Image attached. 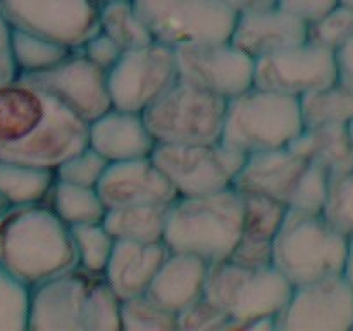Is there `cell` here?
Segmentation results:
<instances>
[{"instance_id": "obj_29", "label": "cell", "mask_w": 353, "mask_h": 331, "mask_svg": "<svg viewBox=\"0 0 353 331\" xmlns=\"http://www.w3.org/2000/svg\"><path fill=\"white\" fill-rule=\"evenodd\" d=\"M241 195H243V231L240 238L255 243L272 245L288 212V205L261 193L241 192Z\"/></svg>"}, {"instance_id": "obj_25", "label": "cell", "mask_w": 353, "mask_h": 331, "mask_svg": "<svg viewBox=\"0 0 353 331\" xmlns=\"http://www.w3.org/2000/svg\"><path fill=\"white\" fill-rule=\"evenodd\" d=\"M55 183V169L0 161V195L9 205L45 202Z\"/></svg>"}, {"instance_id": "obj_4", "label": "cell", "mask_w": 353, "mask_h": 331, "mask_svg": "<svg viewBox=\"0 0 353 331\" xmlns=\"http://www.w3.org/2000/svg\"><path fill=\"white\" fill-rule=\"evenodd\" d=\"M348 237L323 212L288 209L272 243V265L293 286L341 274Z\"/></svg>"}, {"instance_id": "obj_41", "label": "cell", "mask_w": 353, "mask_h": 331, "mask_svg": "<svg viewBox=\"0 0 353 331\" xmlns=\"http://www.w3.org/2000/svg\"><path fill=\"white\" fill-rule=\"evenodd\" d=\"M17 78V69L10 52V26L0 14V83Z\"/></svg>"}, {"instance_id": "obj_14", "label": "cell", "mask_w": 353, "mask_h": 331, "mask_svg": "<svg viewBox=\"0 0 353 331\" xmlns=\"http://www.w3.org/2000/svg\"><path fill=\"white\" fill-rule=\"evenodd\" d=\"M353 286L341 274L293 286L278 314V331H352Z\"/></svg>"}, {"instance_id": "obj_20", "label": "cell", "mask_w": 353, "mask_h": 331, "mask_svg": "<svg viewBox=\"0 0 353 331\" xmlns=\"http://www.w3.org/2000/svg\"><path fill=\"white\" fill-rule=\"evenodd\" d=\"M88 145L109 162H119L150 157L157 141L143 114L110 107L88 124Z\"/></svg>"}, {"instance_id": "obj_40", "label": "cell", "mask_w": 353, "mask_h": 331, "mask_svg": "<svg viewBox=\"0 0 353 331\" xmlns=\"http://www.w3.org/2000/svg\"><path fill=\"white\" fill-rule=\"evenodd\" d=\"M340 0H278V7L310 26L330 14Z\"/></svg>"}, {"instance_id": "obj_23", "label": "cell", "mask_w": 353, "mask_h": 331, "mask_svg": "<svg viewBox=\"0 0 353 331\" xmlns=\"http://www.w3.org/2000/svg\"><path fill=\"white\" fill-rule=\"evenodd\" d=\"M288 147L305 161L326 169L330 178L353 168V137L348 124L305 126Z\"/></svg>"}, {"instance_id": "obj_17", "label": "cell", "mask_w": 353, "mask_h": 331, "mask_svg": "<svg viewBox=\"0 0 353 331\" xmlns=\"http://www.w3.org/2000/svg\"><path fill=\"white\" fill-rule=\"evenodd\" d=\"M107 209L124 205H172L179 199L152 157L110 162L97 185Z\"/></svg>"}, {"instance_id": "obj_34", "label": "cell", "mask_w": 353, "mask_h": 331, "mask_svg": "<svg viewBox=\"0 0 353 331\" xmlns=\"http://www.w3.org/2000/svg\"><path fill=\"white\" fill-rule=\"evenodd\" d=\"M110 162L100 152L86 145L81 150L74 152L68 159H64L55 168V178L65 183H72V185L97 188Z\"/></svg>"}, {"instance_id": "obj_3", "label": "cell", "mask_w": 353, "mask_h": 331, "mask_svg": "<svg viewBox=\"0 0 353 331\" xmlns=\"http://www.w3.org/2000/svg\"><path fill=\"white\" fill-rule=\"evenodd\" d=\"M243 231V195L234 186L209 195L179 197L168 210L164 241L171 252L207 262L230 259Z\"/></svg>"}, {"instance_id": "obj_9", "label": "cell", "mask_w": 353, "mask_h": 331, "mask_svg": "<svg viewBox=\"0 0 353 331\" xmlns=\"http://www.w3.org/2000/svg\"><path fill=\"white\" fill-rule=\"evenodd\" d=\"M152 161L179 197L209 195L231 188L247 154L224 143H157Z\"/></svg>"}, {"instance_id": "obj_16", "label": "cell", "mask_w": 353, "mask_h": 331, "mask_svg": "<svg viewBox=\"0 0 353 331\" xmlns=\"http://www.w3.org/2000/svg\"><path fill=\"white\" fill-rule=\"evenodd\" d=\"M99 276L78 265L31 286L28 330L83 331L86 299Z\"/></svg>"}, {"instance_id": "obj_1", "label": "cell", "mask_w": 353, "mask_h": 331, "mask_svg": "<svg viewBox=\"0 0 353 331\" xmlns=\"http://www.w3.org/2000/svg\"><path fill=\"white\" fill-rule=\"evenodd\" d=\"M88 145V123L23 78L0 83V161L55 169Z\"/></svg>"}, {"instance_id": "obj_48", "label": "cell", "mask_w": 353, "mask_h": 331, "mask_svg": "<svg viewBox=\"0 0 353 331\" xmlns=\"http://www.w3.org/2000/svg\"><path fill=\"white\" fill-rule=\"evenodd\" d=\"M350 131H352V137H353V123L350 124Z\"/></svg>"}, {"instance_id": "obj_37", "label": "cell", "mask_w": 353, "mask_h": 331, "mask_svg": "<svg viewBox=\"0 0 353 331\" xmlns=\"http://www.w3.org/2000/svg\"><path fill=\"white\" fill-rule=\"evenodd\" d=\"M309 40L334 52L353 40V7L338 3L323 19L310 24Z\"/></svg>"}, {"instance_id": "obj_28", "label": "cell", "mask_w": 353, "mask_h": 331, "mask_svg": "<svg viewBox=\"0 0 353 331\" xmlns=\"http://www.w3.org/2000/svg\"><path fill=\"white\" fill-rule=\"evenodd\" d=\"M10 52L17 74H31L57 66L71 54L72 48L40 34L10 28Z\"/></svg>"}, {"instance_id": "obj_43", "label": "cell", "mask_w": 353, "mask_h": 331, "mask_svg": "<svg viewBox=\"0 0 353 331\" xmlns=\"http://www.w3.org/2000/svg\"><path fill=\"white\" fill-rule=\"evenodd\" d=\"M223 2L230 6L236 14L278 6V0H223Z\"/></svg>"}, {"instance_id": "obj_32", "label": "cell", "mask_w": 353, "mask_h": 331, "mask_svg": "<svg viewBox=\"0 0 353 331\" xmlns=\"http://www.w3.org/2000/svg\"><path fill=\"white\" fill-rule=\"evenodd\" d=\"M121 305L123 299L99 276L86 299L83 331H121Z\"/></svg>"}, {"instance_id": "obj_45", "label": "cell", "mask_w": 353, "mask_h": 331, "mask_svg": "<svg viewBox=\"0 0 353 331\" xmlns=\"http://www.w3.org/2000/svg\"><path fill=\"white\" fill-rule=\"evenodd\" d=\"M7 205H9V203H7V202H6V199H3V197L0 195V214H2L3 210L7 209Z\"/></svg>"}, {"instance_id": "obj_6", "label": "cell", "mask_w": 353, "mask_h": 331, "mask_svg": "<svg viewBox=\"0 0 353 331\" xmlns=\"http://www.w3.org/2000/svg\"><path fill=\"white\" fill-rule=\"evenodd\" d=\"M293 285L274 268H248L230 261L210 262L205 297L233 319L231 331L247 330L259 317L278 316Z\"/></svg>"}, {"instance_id": "obj_33", "label": "cell", "mask_w": 353, "mask_h": 331, "mask_svg": "<svg viewBox=\"0 0 353 331\" xmlns=\"http://www.w3.org/2000/svg\"><path fill=\"white\" fill-rule=\"evenodd\" d=\"M121 330L172 331L178 330V316L152 302L147 295L131 297L121 305Z\"/></svg>"}, {"instance_id": "obj_5", "label": "cell", "mask_w": 353, "mask_h": 331, "mask_svg": "<svg viewBox=\"0 0 353 331\" xmlns=\"http://www.w3.org/2000/svg\"><path fill=\"white\" fill-rule=\"evenodd\" d=\"M303 128L300 99L252 86L228 100L221 143L248 155L288 147Z\"/></svg>"}, {"instance_id": "obj_7", "label": "cell", "mask_w": 353, "mask_h": 331, "mask_svg": "<svg viewBox=\"0 0 353 331\" xmlns=\"http://www.w3.org/2000/svg\"><path fill=\"white\" fill-rule=\"evenodd\" d=\"M228 100L178 81L143 112L157 143H219Z\"/></svg>"}, {"instance_id": "obj_46", "label": "cell", "mask_w": 353, "mask_h": 331, "mask_svg": "<svg viewBox=\"0 0 353 331\" xmlns=\"http://www.w3.org/2000/svg\"><path fill=\"white\" fill-rule=\"evenodd\" d=\"M100 6H105V3H112V2H124V0H99Z\"/></svg>"}, {"instance_id": "obj_42", "label": "cell", "mask_w": 353, "mask_h": 331, "mask_svg": "<svg viewBox=\"0 0 353 331\" xmlns=\"http://www.w3.org/2000/svg\"><path fill=\"white\" fill-rule=\"evenodd\" d=\"M338 81L353 90V40L336 50Z\"/></svg>"}, {"instance_id": "obj_26", "label": "cell", "mask_w": 353, "mask_h": 331, "mask_svg": "<svg viewBox=\"0 0 353 331\" xmlns=\"http://www.w3.org/2000/svg\"><path fill=\"white\" fill-rule=\"evenodd\" d=\"M45 203H48L68 226L102 223L107 212V205L99 190L93 186L72 185L57 178Z\"/></svg>"}, {"instance_id": "obj_38", "label": "cell", "mask_w": 353, "mask_h": 331, "mask_svg": "<svg viewBox=\"0 0 353 331\" xmlns=\"http://www.w3.org/2000/svg\"><path fill=\"white\" fill-rule=\"evenodd\" d=\"M231 324L233 319L205 295L178 314V330L183 331H231Z\"/></svg>"}, {"instance_id": "obj_8", "label": "cell", "mask_w": 353, "mask_h": 331, "mask_svg": "<svg viewBox=\"0 0 353 331\" xmlns=\"http://www.w3.org/2000/svg\"><path fill=\"white\" fill-rule=\"evenodd\" d=\"M159 43L178 48L230 40L238 14L223 0H133Z\"/></svg>"}, {"instance_id": "obj_24", "label": "cell", "mask_w": 353, "mask_h": 331, "mask_svg": "<svg viewBox=\"0 0 353 331\" xmlns=\"http://www.w3.org/2000/svg\"><path fill=\"white\" fill-rule=\"evenodd\" d=\"M171 205H124L107 209L103 226L116 241H164L165 219Z\"/></svg>"}, {"instance_id": "obj_47", "label": "cell", "mask_w": 353, "mask_h": 331, "mask_svg": "<svg viewBox=\"0 0 353 331\" xmlns=\"http://www.w3.org/2000/svg\"><path fill=\"white\" fill-rule=\"evenodd\" d=\"M340 3H343V6H348V7H353V0H340Z\"/></svg>"}, {"instance_id": "obj_35", "label": "cell", "mask_w": 353, "mask_h": 331, "mask_svg": "<svg viewBox=\"0 0 353 331\" xmlns=\"http://www.w3.org/2000/svg\"><path fill=\"white\" fill-rule=\"evenodd\" d=\"M30 288L0 268V330H28Z\"/></svg>"}, {"instance_id": "obj_27", "label": "cell", "mask_w": 353, "mask_h": 331, "mask_svg": "<svg viewBox=\"0 0 353 331\" xmlns=\"http://www.w3.org/2000/svg\"><path fill=\"white\" fill-rule=\"evenodd\" d=\"M305 126L353 123V90L336 81L326 88L300 97Z\"/></svg>"}, {"instance_id": "obj_11", "label": "cell", "mask_w": 353, "mask_h": 331, "mask_svg": "<svg viewBox=\"0 0 353 331\" xmlns=\"http://www.w3.org/2000/svg\"><path fill=\"white\" fill-rule=\"evenodd\" d=\"M176 50L159 41L124 50L107 72L112 107L143 114L178 81Z\"/></svg>"}, {"instance_id": "obj_2", "label": "cell", "mask_w": 353, "mask_h": 331, "mask_svg": "<svg viewBox=\"0 0 353 331\" xmlns=\"http://www.w3.org/2000/svg\"><path fill=\"white\" fill-rule=\"evenodd\" d=\"M0 268L28 288L78 268L71 226L45 202L7 205L0 214Z\"/></svg>"}, {"instance_id": "obj_39", "label": "cell", "mask_w": 353, "mask_h": 331, "mask_svg": "<svg viewBox=\"0 0 353 331\" xmlns=\"http://www.w3.org/2000/svg\"><path fill=\"white\" fill-rule=\"evenodd\" d=\"M79 50H81L93 64H97L99 68H102L103 71L107 72L117 64L121 55L124 54L121 45L117 43V41H114L109 34L103 33L102 30L97 31Z\"/></svg>"}, {"instance_id": "obj_10", "label": "cell", "mask_w": 353, "mask_h": 331, "mask_svg": "<svg viewBox=\"0 0 353 331\" xmlns=\"http://www.w3.org/2000/svg\"><path fill=\"white\" fill-rule=\"evenodd\" d=\"M99 0H0L12 30L40 34L78 50L100 30Z\"/></svg>"}, {"instance_id": "obj_44", "label": "cell", "mask_w": 353, "mask_h": 331, "mask_svg": "<svg viewBox=\"0 0 353 331\" xmlns=\"http://www.w3.org/2000/svg\"><path fill=\"white\" fill-rule=\"evenodd\" d=\"M343 276L353 286V237L348 238V248H347V259H345Z\"/></svg>"}, {"instance_id": "obj_13", "label": "cell", "mask_w": 353, "mask_h": 331, "mask_svg": "<svg viewBox=\"0 0 353 331\" xmlns=\"http://www.w3.org/2000/svg\"><path fill=\"white\" fill-rule=\"evenodd\" d=\"M336 81V52L312 40L255 61L254 86L296 99Z\"/></svg>"}, {"instance_id": "obj_36", "label": "cell", "mask_w": 353, "mask_h": 331, "mask_svg": "<svg viewBox=\"0 0 353 331\" xmlns=\"http://www.w3.org/2000/svg\"><path fill=\"white\" fill-rule=\"evenodd\" d=\"M323 216L348 238L353 237V168L330 178Z\"/></svg>"}, {"instance_id": "obj_15", "label": "cell", "mask_w": 353, "mask_h": 331, "mask_svg": "<svg viewBox=\"0 0 353 331\" xmlns=\"http://www.w3.org/2000/svg\"><path fill=\"white\" fill-rule=\"evenodd\" d=\"M17 76L47 90L88 124L112 107L107 71L93 64L79 48L47 71Z\"/></svg>"}, {"instance_id": "obj_31", "label": "cell", "mask_w": 353, "mask_h": 331, "mask_svg": "<svg viewBox=\"0 0 353 331\" xmlns=\"http://www.w3.org/2000/svg\"><path fill=\"white\" fill-rule=\"evenodd\" d=\"M71 233L78 252L79 268L93 274H103L116 247V238L107 231L103 223L71 226Z\"/></svg>"}, {"instance_id": "obj_21", "label": "cell", "mask_w": 353, "mask_h": 331, "mask_svg": "<svg viewBox=\"0 0 353 331\" xmlns=\"http://www.w3.org/2000/svg\"><path fill=\"white\" fill-rule=\"evenodd\" d=\"M205 259L186 252H171L145 295L162 309L178 316L205 295V281L209 274Z\"/></svg>"}, {"instance_id": "obj_19", "label": "cell", "mask_w": 353, "mask_h": 331, "mask_svg": "<svg viewBox=\"0 0 353 331\" xmlns=\"http://www.w3.org/2000/svg\"><path fill=\"white\" fill-rule=\"evenodd\" d=\"M230 40L257 61L309 40V26L274 6L238 14Z\"/></svg>"}, {"instance_id": "obj_22", "label": "cell", "mask_w": 353, "mask_h": 331, "mask_svg": "<svg viewBox=\"0 0 353 331\" xmlns=\"http://www.w3.org/2000/svg\"><path fill=\"white\" fill-rule=\"evenodd\" d=\"M169 254L165 241H116L103 278L123 300L143 295Z\"/></svg>"}, {"instance_id": "obj_12", "label": "cell", "mask_w": 353, "mask_h": 331, "mask_svg": "<svg viewBox=\"0 0 353 331\" xmlns=\"http://www.w3.org/2000/svg\"><path fill=\"white\" fill-rule=\"evenodd\" d=\"M179 79L231 100L254 86L255 59L231 40L202 41L174 48Z\"/></svg>"}, {"instance_id": "obj_30", "label": "cell", "mask_w": 353, "mask_h": 331, "mask_svg": "<svg viewBox=\"0 0 353 331\" xmlns=\"http://www.w3.org/2000/svg\"><path fill=\"white\" fill-rule=\"evenodd\" d=\"M100 30L121 45L123 50L143 47L155 41L133 0L105 3L100 9Z\"/></svg>"}, {"instance_id": "obj_18", "label": "cell", "mask_w": 353, "mask_h": 331, "mask_svg": "<svg viewBox=\"0 0 353 331\" xmlns=\"http://www.w3.org/2000/svg\"><path fill=\"white\" fill-rule=\"evenodd\" d=\"M307 169L309 161L290 147L254 152L247 155L233 186L240 192L271 197L290 209Z\"/></svg>"}]
</instances>
